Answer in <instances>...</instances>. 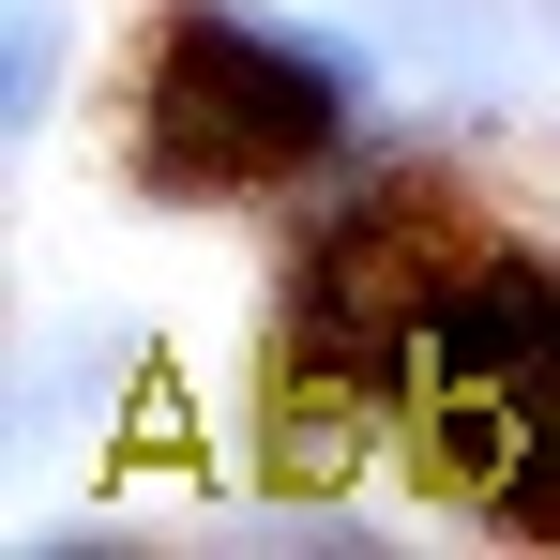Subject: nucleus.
Returning a JSON list of instances; mask_svg holds the SVG:
<instances>
[{"mask_svg": "<svg viewBox=\"0 0 560 560\" xmlns=\"http://www.w3.org/2000/svg\"><path fill=\"white\" fill-rule=\"evenodd\" d=\"M61 46H77V15H61V0H15V137H46V106H61Z\"/></svg>", "mask_w": 560, "mask_h": 560, "instance_id": "7ed1b4c3", "label": "nucleus"}, {"mask_svg": "<svg viewBox=\"0 0 560 560\" xmlns=\"http://www.w3.org/2000/svg\"><path fill=\"white\" fill-rule=\"evenodd\" d=\"M378 137V77L349 46L288 31L258 0H167L137 31L121 77V183L167 212H243V197H303Z\"/></svg>", "mask_w": 560, "mask_h": 560, "instance_id": "f257e3e1", "label": "nucleus"}, {"mask_svg": "<svg viewBox=\"0 0 560 560\" xmlns=\"http://www.w3.org/2000/svg\"><path fill=\"white\" fill-rule=\"evenodd\" d=\"M137 409V334H46L31 349V424L46 440H121Z\"/></svg>", "mask_w": 560, "mask_h": 560, "instance_id": "f03ea898", "label": "nucleus"}]
</instances>
